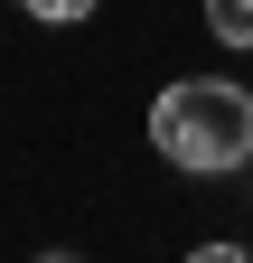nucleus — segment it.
I'll use <instances>...</instances> for the list:
<instances>
[{"label":"nucleus","mask_w":253,"mask_h":263,"mask_svg":"<svg viewBox=\"0 0 253 263\" xmlns=\"http://www.w3.org/2000/svg\"><path fill=\"white\" fill-rule=\"evenodd\" d=\"M206 28L225 47H253V0H206Z\"/></svg>","instance_id":"obj_2"},{"label":"nucleus","mask_w":253,"mask_h":263,"mask_svg":"<svg viewBox=\"0 0 253 263\" xmlns=\"http://www.w3.org/2000/svg\"><path fill=\"white\" fill-rule=\"evenodd\" d=\"M19 10H28V19H47V28H66V19H94L103 0H19Z\"/></svg>","instance_id":"obj_3"},{"label":"nucleus","mask_w":253,"mask_h":263,"mask_svg":"<svg viewBox=\"0 0 253 263\" xmlns=\"http://www.w3.org/2000/svg\"><path fill=\"white\" fill-rule=\"evenodd\" d=\"M150 141L169 151V170H244L253 160V94L225 85V76H178L160 104H150Z\"/></svg>","instance_id":"obj_1"},{"label":"nucleus","mask_w":253,"mask_h":263,"mask_svg":"<svg viewBox=\"0 0 253 263\" xmlns=\"http://www.w3.org/2000/svg\"><path fill=\"white\" fill-rule=\"evenodd\" d=\"M47 263H75V254H47Z\"/></svg>","instance_id":"obj_5"},{"label":"nucleus","mask_w":253,"mask_h":263,"mask_svg":"<svg viewBox=\"0 0 253 263\" xmlns=\"http://www.w3.org/2000/svg\"><path fill=\"white\" fill-rule=\"evenodd\" d=\"M187 263H253V254H244V245H197Z\"/></svg>","instance_id":"obj_4"}]
</instances>
